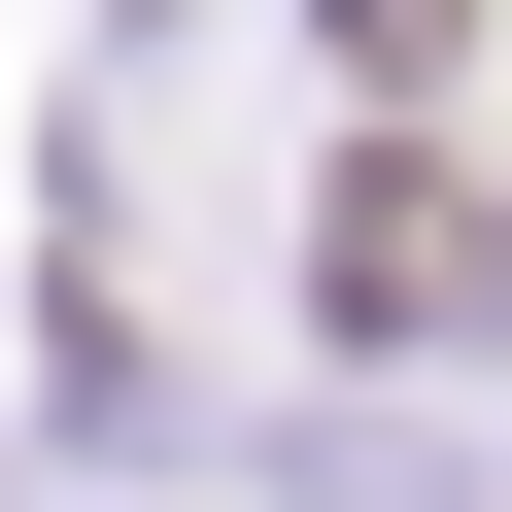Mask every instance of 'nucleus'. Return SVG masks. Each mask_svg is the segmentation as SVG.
<instances>
[{
	"label": "nucleus",
	"instance_id": "nucleus-1",
	"mask_svg": "<svg viewBox=\"0 0 512 512\" xmlns=\"http://www.w3.org/2000/svg\"><path fill=\"white\" fill-rule=\"evenodd\" d=\"M444 308H512V239L444 171H342V342H444Z\"/></svg>",
	"mask_w": 512,
	"mask_h": 512
},
{
	"label": "nucleus",
	"instance_id": "nucleus-2",
	"mask_svg": "<svg viewBox=\"0 0 512 512\" xmlns=\"http://www.w3.org/2000/svg\"><path fill=\"white\" fill-rule=\"evenodd\" d=\"M342 69H376V103H410V69H478V0H342Z\"/></svg>",
	"mask_w": 512,
	"mask_h": 512
}]
</instances>
